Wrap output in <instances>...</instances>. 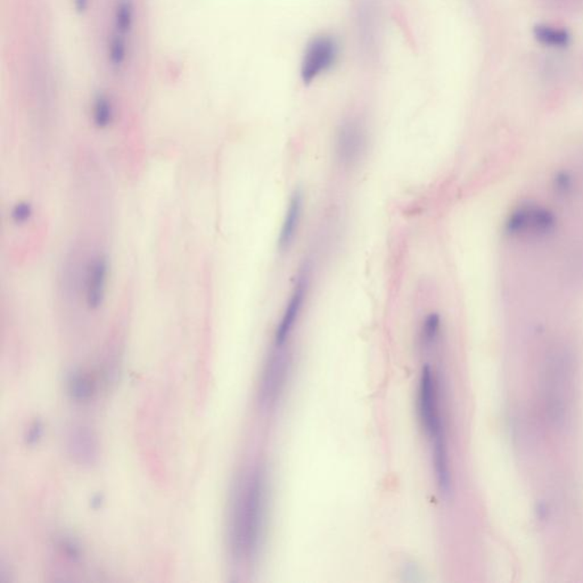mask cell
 I'll return each mask as SVG.
<instances>
[{
	"instance_id": "10",
	"label": "cell",
	"mask_w": 583,
	"mask_h": 583,
	"mask_svg": "<svg viewBox=\"0 0 583 583\" xmlns=\"http://www.w3.org/2000/svg\"><path fill=\"white\" fill-rule=\"evenodd\" d=\"M136 22L134 0H115L112 14V31L130 38Z\"/></svg>"
},
{
	"instance_id": "8",
	"label": "cell",
	"mask_w": 583,
	"mask_h": 583,
	"mask_svg": "<svg viewBox=\"0 0 583 583\" xmlns=\"http://www.w3.org/2000/svg\"><path fill=\"white\" fill-rule=\"evenodd\" d=\"M108 265L102 258L95 260L88 269L86 299L91 308H98L105 298Z\"/></svg>"
},
{
	"instance_id": "15",
	"label": "cell",
	"mask_w": 583,
	"mask_h": 583,
	"mask_svg": "<svg viewBox=\"0 0 583 583\" xmlns=\"http://www.w3.org/2000/svg\"><path fill=\"white\" fill-rule=\"evenodd\" d=\"M70 391L74 399H89L93 392V382H91L89 377L78 375V376L73 377L72 381H71Z\"/></svg>"
},
{
	"instance_id": "1",
	"label": "cell",
	"mask_w": 583,
	"mask_h": 583,
	"mask_svg": "<svg viewBox=\"0 0 583 583\" xmlns=\"http://www.w3.org/2000/svg\"><path fill=\"white\" fill-rule=\"evenodd\" d=\"M265 484L262 472L248 476L237 499L233 525V550L237 556L251 558L257 553L265 514Z\"/></svg>"
},
{
	"instance_id": "18",
	"label": "cell",
	"mask_w": 583,
	"mask_h": 583,
	"mask_svg": "<svg viewBox=\"0 0 583 583\" xmlns=\"http://www.w3.org/2000/svg\"><path fill=\"white\" fill-rule=\"evenodd\" d=\"M41 433V427L39 426V424L35 423V425L31 427L30 429L29 435H28V442L29 444H33L35 441L38 440L39 437H40Z\"/></svg>"
},
{
	"instance_id": "14",
	"label": "cell",
	"mask_w": 583,
	"mask_h": 583,
	"mask_svg": "<svg viewBox=\"0 0 583 583\" xmlns=\"http://www.w3.org/2000/svg\"><path fill=\"white\" fill-rule=\"evenodd\" d=\"M536 35L541 42L550 46H565L569 42L570 37L564 30L553 29L550 27L536 28Z\"/></svg>"
},
{
	"instance_id": "12",
	"label": "cell",
	"mask_w": 583,
	"mask_h": 583,
	"mask_svg": "<svg viewBox=\"0 0 583 583\" xmlns=\"http://www.w3.org/2000/svg\"><path fill=\"white\" fill-rule=\"evenodd\" d=\"M93 123L98 128H106L113 122L115 110L113 102L105 93H97L91 106Z\"/></svg>"
},
{
	"instance_id": "3",
	"label": "cell",
	"mask_w": 583,
	"mask_h": 583,
	"mask_svg": "<svg viewBox=\"0 0 583 583\" xmlns=\"http://www.w3.org/2000/svg\"><path fill=\"white\" fill-rule=\"evenodd\" d=\"M418 417L422 429L429 440L437 435L444 433V425L441 420L440 400H439V385L437 376L429 364H425L420 375L418 388Z\"/></svg>"
},
{
	"instance_id": "11",
	"label": "cell",
	"mask_w": 583,
	"mask_h": 583,
	"mask_svg": "<svg viewBox=\"0 0 583 583\" xmlns=\"http://www.w3.org/2000/svg\"><path fill=\"white\" fill-rule=\"evenodd\" d=\"M71 454L78 458L81 463H91L96 456V446L93 444V437L87 431L79 429L71 435Z\"/></svg>"
},
{
	"instance_id": "5",
	"label": "cell",
	"mask_w": 583,
	"mask_h": 583,
	"mask_svg": "<svg viewBox=\"0 0 583 583\" xmlns=\"http://www.w3.org/2000/svg\"><path fill=\"white\" fill-rule=\"evenodd\" d=\"M308 287H309V268L306 267L299 274L298 282L295 284L294 289L292 292L291 299H289V304L286 306L283 317H282V321H280L276 334H275V345L276 347H283L287 340H289L292 330H293L296 321H298L301 310H302Z\"/></svg>"
},
{
	"instance_id": "13",
	"label": "cell",
	"mask_w": 583,
	"mask_h": 583,
	"mask_svg": "<svg viewBox=\"0 0 583 583\" xmlns=\"http://www.w3.org/2000/svg\"><path fill=\"white\" fill-rule=\"evenodd\" d=\"M441 319L437 313H431L426 317L420 330V345L425 352L432 351L437 347L440 338Z\"/></svg>"
},
{
	"instance_id": "4",
	"label": "cell",
	"mask_w": 583,
	"mask_h": 583,
	"mask_svg": "<svg viewBox=\"0 0 583 583\" xmlns=\"http://www.w3.org/2000/svg\"><path fill=\"white\" fill-rule=\"evenodd\" d=\"M367 142V132L362 123L356 120L342 123L335 138V154L338 162L347 168L358 163L366 152Z\"/></svg>"
},
{
	"instance_id": "6",
	"label": "cell",
	"mask_w": 583,
	"mask_h": 583,
	"mask_svg": "<svg viewBox=\"0 0 583 583\" xmlns=\"http://www.w3.org/2000/svg\"><path fill=\"white\" fill-rule=\"evenodd\" d=\"M277 351L274 352L268 364L265 366V373H263L262 386H261V396H262L263 403H272V400L277 398L280 390L285 383L286 375H287V368L289 362L286 359L280 349L277 347Z\"/></svg>"
},
{
	"instance_id": "9",
	"label": "cell",
	"mask_w": 583,
	"mask_h": 583,
	"mask_svg": "<svg viewBox=\"0 0 583 583\" xmlns=\"http://www.w3.org/2000/svg\"><path fill=\"white\" fill-rule=\"evenodd\" d=\"M432 441V461L434 466L435 478L441 493H449L451 487L450 478L449 459L446 451V439L444 434L437 435L431 439Z\"/></svg>"
},
{
	"instance_id": "16",
	"label": "cell",
	"mask_w": 583,
	"mask_h": 583,
	"mask_svg": "<svg viewBox=\"0 0 583 583\" xmlns=\"http://www.w3.org/2000/svg\"><path fill=\"white\" fill-rule=\"evenodd\" d=\"M31 213L33 210L28 203H20L14 207L12 217L16 222H24L30 218Z\"/></svg>"
},
{
	"instance_id": "7",
	"label": "cell",
	"mask_w": 583,
	"mask_h": 583,
	"mask_svg": "<svg viewBox=\"0 0 583 583\" xmlns=\"http://www.w3.org/2000/svg\"><path fill=\"white\" fill-rule=\"evenodd\" d=\"M302 207H304V195L300 190H296L289 200V207L286 211L285 219H284L279 238H278V248L280 251H287L293 244L295 235L298 233L299 225H300Z\"/></svg>"
},
{
	"instance_id": "17",
	"label": "cell",
	"mask_w": 583,
	"mask_h": 583,
	"mask_svg": "<svg viewBox=\"0 0 583 583\" xmlns=\"http://www.w3.org/2000/svg\"><path fill=\"white\" fill-rule=\"evenodd\" d=\"M73 4H74L76 12L83 15L89 11L91 0H73Z\"/></svg>"
},
{
	"instance_id": "2",
	"label": "cell",
	"mask_w": 583,
	"mask_h": 583,
	"mask_svg": "<svg viewBox=\"0 0 583 583\" xmlns=\"http://www.w3.org/2000/svg\"><path fill=\"white\" fill-rule=\"evenodd\" d=\"M340 47L337 40L330 35H318L306 45L301 62V78L306 85L332 69L337 62Z\"/></svg>"
}]
</instances>
